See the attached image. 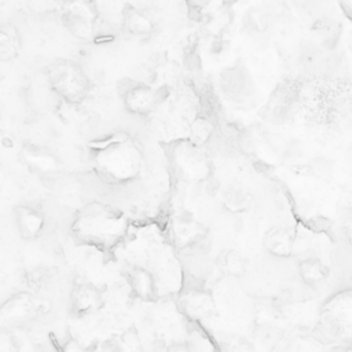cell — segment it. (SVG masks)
Wrapping results in <instances>:
<instances>
[{
	"label": "cell",
	"instance_id": "cb8c5ba5",
	"mask_svg": "<svg viewBox=\"0 0 352 352\" xmlns=\"http://www.w3.org/2000/svg\"><path fill=\"white\" fill-rule=\"evenodd\" d=\"M62 352H89L88 349H85L80 342H77L74 338H69L63 346H62Z\"/></svg>",
	"mask_w": 352,
	"mask_h": 352
},
{
	"label": "cell",
	"instance_id": "8fae6325",
	"mask_svg": "<svg viewBox=\"0 0 352 352\" xmlns=\"http://www.w3.org/2000/svg\"><path fill=\"white\" fill-rule=\"evenodd\" d=\"M125 276L131 290L143 301L151 302L157 298V285L154 275L144 267L132 265L125 271Z\"/></svg>",
	"mask_w": 352,
	"mask_h": 352
},
{
	"label": "cell",
	"instance_id": "ba28073f",
	"mask_svg": "<svg viewBox=\"0 0 352 352\" xmlns=\"http://www.w3.org/2000/svg\"><path fill=\"white\" fill-rule=\"evenodd\" d=\"M179 308L184 316L191 320H202L213 315L216 301L213 294L205 289H187L177 300Z\"/></svg>",
	"mask_w": 352,
	"mask_h": 352
},
{
	"label": "cell",
	"instance_id": "52a82bcc",
	"mask_svg": "<svg viewBox=\"0 0 352 352\" xmlns=\"http://www.w3.org/2000/svg\"><path fill=\"white\" fill-rule=\"evenodd\" d=\"M208 235V228L191 213H176L170 221V238L173 245L183 252H188L201 245Z\"/></svg>",
	"mask_w": 352,
	"mask_h": 352
},
{
	"label": "cell",
	"instance_id": "9c48e42d",
	"mask_svg": "<svg viewBox=\"0 0 352 352\" xmlns=\"http://www.w3.org/2000/svg\"><path fill=\"white\" fill-rule=\"evenodd\" d=\"M103 304L100 290L89 282H78L72 290V312L85 316L98 311Z\"/></svg>",
	"mask_w": 352,
	"mask_h": 352
},
{
	"label": "cell",
	"instance_id": "30bf717a",
	"mask_svg": "<svg viewBox=\"0 0 352 352\" xmlns=\"http://www.w3.org/2000/svg\"><path fill=\"white\" fill-rule=\"evenodd\" d=\"M122 102L129 113L147 116L157 107L158 96L151 87L146 84H136L124 92Z\"/></svg>",
	"mask_w": 352,
	"mask_h": 352
},
{
	"label": "cell",
	"instance_id": "8992f818",
	"mask_svg": "<svg viewBox=\"0 0 352 352\" xmlns=\"http://www.w3.org/2000/svg\"><path fill=\"white\" fill-rule=\"evenodd\" d=\"M320 323L333 338L352 337V290H342L326 301Z\"/></svg>",
	"mask_w": 352,
	"mask_h": 352
},
{
	"label": "cell",
	"instance_id": "3957f363",
	"mask_svg": "<svg viewBox=\"0 0 352 352\" xmlns=\"http://www.w3.org/2000/svg\"><path fill=\"white\" fill-rule=\"evenodd\" d=\"M47 78L51 88L65 102L78 104L91 92V80L80 63L72 59H54L47 65Z\"/></svg>",
	"mask_w": 352,
	"mask_h": 352
},
{
	"label": "cell",
	"instance_id": "7a4b0ae2",
	"mask_svg": "<svg viewBox=\"0 0 352 352\" xmlns=\"http://www.w3.org/2000/svg\"><path fill=\"white\" fill-rule=\"evenodd\" d=\"M168 157L175 175L186 183L206 180L212 173L209 155L202 144L190 138H180L168 144Z\"/></svg>",
	"mask_w": 352,
	"mask_h": 352
},
{
	"label": "cell",
	"instance_id": "6da1fadb",
	"mask_svg": "<svg viewBox=\"0 0 352 352\" xmlns=\"http://www.w3.org/2000/svg\"><path fill=\"white\" fill-rule=\"evenodd\" d=\"M95 160L103 175L122 182L139 173L142 154L132 138L125 133H117L99 147Z\"/></svg>",
	"mask_w": 352,
	"mask_h": 352
},
{
	"label": "cell",
	"instance_id": "7c38bea8",
	"mask_svg": "<svg viewBox=\"0 0 352 352\" xmlns=\"http://www.w3.org/2000/svg\"><path fill=\"white\" fill-rule=\"evenodd\" d=\"M80 230H88L89 238H111L121 234L122 223L120 217L104 216L100 213H91L78 224Z\"/></svg>",
	"mask_w": 352,
	"mask_h": 352
},
{
	"label": "cell",
	"instance_id": "4fadbf2b",
	"mask_svg": "<svg viewBox=\"0 0 352 352\" xmlns=\"http://www.w3.org/2000/svg\"><path fill=\"white\" fill-rule=\"evenodd\" d=\"M14 217L19 235L26 241L36 239L45 223V217L41 212L26 205L16 206L14 209Z\"/></svg>",
	"mask_w": 352,
	"mask_h": 352
},
{
	"label": "cell",
	"instance_id": "603a6c76",
	"mask_svg": "<svg viewBox=\"0 0 352 352\" xmlns=\"http://www.w3.org/2000/svg\"><path fill=\"white\" fill-rule=\"evenodd\" d=\"M230 352H256V351L248 340L239 338L235 344H232V346L230 348Z\"/></svg>",
	"mask_w": 352,
	"mask_h": 352
},
{
	"label": "cell",
	"instance_id": "2e32d148",
	"mask_svg": "<svg viewBox=\"0 0 352 352\" xmlns=\"http://www.w3.org/2000/svg\"><path fill=\"white\" fill-rule=\"evenodd\" d=\"M122 25L125 30L133 36L150 34L154 29L151 18L136 7H126L122 12Z\"/></svg>",
	"mask_w": 352,
	"mask_h": 352
},
{
	"label": "cell",
	"instance_id": "5b68a950",
	"mask_svg": "<svg viewBox=\"0 0 352 352\" xmlns=\"http://www.w3.org/2000/svg\"><path fill=\"white\" fill-rule=\"evenodd\" d=\"M51 308V302L34 293L19 292L3 302L0 308L1 327L14 329L25 326L41 315H45Z\"/></svg>",
	"mask_w": 352,
	"mask_h": 352
},
{
	"label": "cell",
	"instance_id": "d6986e66",
	"mask_svg": "<svg viewBox=\"0 0 352 352\" xmlns=\"http://www.w3.org/2000/svg\"><path fill=\"white\" fill-rule=\"evenodd\" d=\"M250 204L249 191L241 184H230L223 195V205L232 213H241L248 209Z\"/></svg>",
	"mask_w": 352,
	"mask_h": 352
},
{
	"label": "cell",
	"instance_id": "e0dca14e",
	"mask_svg": "<svg viewBox=\"0 0 352 352\" xmlns=\"http://www.w3.org/2000/svg\"><path fill=\"white\" fill-rule=\"evenodd\" d=\"M21 47V38L16 28L12 23H4L0 30V60H14L18 58Z\"/></svg>",
	"mask_w": 352,
	"mask_h": 352
},
{
	"label": "cell",
	"instance_id": "277c9868",
	"mask_svg": "<svg viewBox=\"0 0 352 352\" xmlns=\"http://www.w3.org/2000/svg\"><path fill=\"white\" fill-rule=\"evenodd\" d=\"M59 19L62 26L78 40H91L99 23L95 0H60Z\"/></svg>",
	"mask_w": 352,
	"mask_h": 352
},
{
	"label": "cell",
	"instance_id": "d4e9b609",
	"mask_svg": "<svg viewBox=\"0 0 352 352\" xmlns=\"http://www.w3.org/2000/svg\"><path fill=\"white\" fill-rule=\"evenodd\" d=\"M188 3L190 7L195 8V10H201L204 7H206L212 0H186Z\"/></svg>",
	"mask_w": 352,
	"mask_h": 352
},
{
	"label": "cell",
	"instance_id": "44dd1931",
	"mask_svg": "<svg viewBox=\"0 0 352 352\" xmlns=\"http://www.w3.org/2000/svg\"><path fill=\"white\" fill-rule=\"evenodd\" d=\"M0 352H19L18 342H16L11 329L1 327V331H0Z\"/></svg>",
	"mask_w": 352,
	"mask_h": 352
},
{
	"label": "cell",
	"instance_id": "7402d4cb",
	"mask_svg": "<svg viewBox=\"0 0 352 352\" xmlns=\"http://www.w3.org/2000/svg\"><path fill=\"white\" fill-rule=\"evenodd\" d=\"M165 352H199L192 344L190 342H173L166 346Z\"/></svg>",
	"mask_w": 352,
	"mask_h": 352
},
{
	"label": "cell",
	"instance_id": "5bb4252c",
	"mask_svg": "<svg viewBox=\"0 0 352 352\" xmlns=\"http://www.w3.org/2000/svg\"><path fill=\"white\" fill-rule=\"evenodd\" d=\"M263 243L267 252L272 256L286 258L293 252L294 234L286 227H272L265 232Z\"/></svg>",
	"mask_w": 352,
	"mask_h": 352
},
{
	"label": "cell",
	"instance_id": "9a60e30c",
	"mask_svg": "<svg viewBox=\"0 0 352 352\" xmlns=\"http://www.w3.org/2000/svg\"><path fill=\"white\" fill-rule=\"evenodd\" d=\"M298 275L305 285L316 287L327 280L330 270L320 258L308 257L298 263Z\"/></svg>",
	"mask_w": 352,
	"mask_h": 352
},
{
	"label": "cell",
	"instance_id": "ac0fdd59",
	"mask_svg": "<svg viewBox=\"0 0 352 352\" xmlns=\"http://www.w3.org/2000/svg\"><path fill=\"white\" fill-rule=\"evenodd\" d=\"M219 268L228 276L242 278L248 272V258L238 249H228L221 254Z\"/></svg>",
	"mask_w": 352,
	"mask_h": 352
},
{
	"label": "cell",
	"instance_id": "ffe728a7",
	"mask_svg": "<svg viewBox=\"0 0 352 352\" xmlns=\"http://www.w3.org/2000/svg\"><path fill=\"white\" fill-rule=\"evenodd\" d=\"M111 352H144L143 342L135 326L128 327L110 341Z\"/></svg>",
	"mask_w": 352,
	"mask_h": 352
}]
</instances>
